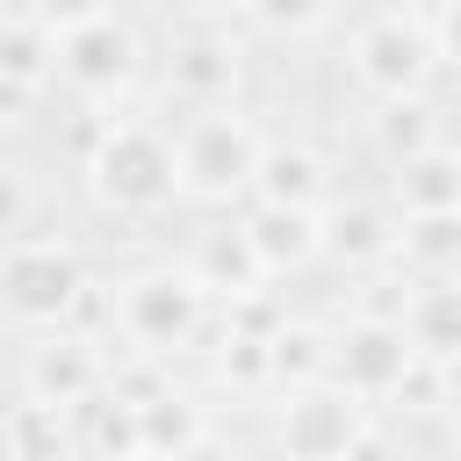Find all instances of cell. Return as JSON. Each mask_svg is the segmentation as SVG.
<instances>
[{
    "instance_id": "cell-1",
    "label": "cell",
    "mask_w": 461,
    "mask_h": 461,
    "mask_svg": "<svg viewBox=\"0 0 461 461\" xmlns=\"http://www.w3.org/2000/svg\"><path fill=\"white\" fill-rule=\"evenodd\" d=\"M86 194L101 216H122V223H151L180 202L173 187V144L158 122L144 115H94V151H86Z\"/></svg>"
},
{
    "instance_id": "cell-2",
    "label": "cell",
    "mask_w": 461,
    "mask_h": 461,
    "mask_svg": "<svg viewBox=\"0 0 461 461\" xmlns=\"http://www.w3.org/2000/svg\"><path fill=\"white\" fill-rule=\"evenodd\" d=\"M43 29H50V79H65L94 108H115L151 58L144 29L115 7H65V14L43 7Z\"/></svg>"
},
{
    "instance_id": "cell-3",
    "label": "cell",
    "mask_w": 461,
    "mask_h": 461,
    "mask_svg": "<svg viewBox=\"0 0 461 461\" xmlns=\"http://www.w3.org/2000/svg\"><path fill=\"white\" fill-rule=\"evenodd\" d=\"M101 310H108L115 339H122L137 360H151V367H166L173 353H187V346L202 339V324H209V303L194 295V281H187L173 259L130 267V274L101 295Z\"/></svg>"
},
{
    "instance_id": "cell-4",
    "label": "cell",
    "mask_w": 461,
    "mask_h": 461,
    "mask_svg": "<svg viewBox=\"0 0 461 461\" xmlns=\"http://www.w3.org/2000/svg\"><path fill=\"white\" fill-rule=\"evenodd\" d=\"M166 144H173L180 202H238V194H252V166H259L267 137L245 108H202V115H180V130Z\"/></svg>"
},
{
    "instance_id": "cell-5",
    "label": "cell",
    "mask_w": 461,
    "mask_h": 461,
    "mask_svg": "<svg viewBox=\"0 0 461 461\" xmlns=\"http://www.w3.org/2000/svg\"><path fill=\"white\" fill-rule=\"evenodd\" d=\"M86 259L72 238H14L0 245V317L14 324H65L86 303Z\"/></svg>"
},
{
    "instance_id": "cell-6",
    "label": "cell",
    "mask_w": 461,
    "mask_h": 461,
    "mask_svg": "<svg viewBox=\"0 0 461 461\" xmlns=\"http://www.w3.org/2000/svg\"><path fill=\"white\" fill-rule=\"evenodd\" d=\"M245 14H187L173 50H166V94L187 101V115L202 108H230L238 79H245V43H238Z\"/></svg>"
},
{
    "instance_id": "cell-7",
    "label": "cell",
    "mask_w": 461,
    "mask_h": 461,
    "mask_svg": "<svg viewBox=\"0 0 461 461\" xmlns=\"http://www.w3.org/2000/svg\"><path fill=\"white\" fill-rule=\"evenodd\" d=\"M346 65H353V79H360L375 101L425 94V79H432V50H425V22H418V7L360 14L353 36H346Z\"/></svg>"
},
{
    "instance_id": "cell-8",
    "label": "cell",
    "mask_w": 461,
    "mask_h": 461,
    "mask_svg": "<svg viewBox=\"0 0 461 461\" xmlns=\"http://www.w3.org/2000/svg\"><path fill=\"white\" fill-rule=\"evenodd\" d=\"M360 432H367V403H353L331 382L281 389V403H274V447H281V461H346L360 447Z\"/></svg>"
},
{
    "instance_id": "cell-9",
    "label": "cell",
    "mask_w": 461,
    "mask_h": 461,
    "mask_svg": "<svg viewBox=\"0 0 461 461\" xmlns=\"http://www.w3.org/2000/svg\"><path fill=\"white\" fill-rule=\"evenodd\" d=\"M411 360H418V353L403 346V331H396L389 317L360 310L346 331H331V353H324V382H331V389H346L353 403H389Z\"/></svg>"
},
{
    "instance_id": "cell-10",
    "label": "cell",
    "mask_w": 461,
    "mask_h": 461,
    "mask_svg": "<svg viewBox=\"0 0 461 461\" xmlns=\"http://www.w3.org/2000/svg\"><path fill=\"white\" fill-rule=\"evenodd\" d=\"M108 382V360L94 339H72V331H50L22 353V396L29 403H50V411H79L94 389Z\"/></svg>"
},
{
    "instance_id": "cell-11",
    "label": "cell",
    "mask_w": 461,
    "mask_h": 461,
    "mask_svg": "<svg viewBox=\"0 0 461 461\" xmlns=\"http://www.w3.org/2000/svg\"><path fill=\"white\" fill-rule=\"evenodd\" d=\"M180 274L194 281L202 303H230V310H238V303L267 295V274H259V259H252V245H245L238 223H209V230H194Z\"/></svg>"
},
{
    "instance_id": "cell-12",
    "label": "cell",
    "mask_w": 461,
    "mask_h": 461,
    "mask_svg": "<svg viewBox=\"0 0 461 461\" xmlns=\"http://www.w3.org/2000/svg\"><path fill=\"white\" fill-rule=\"evenodd\" d=\"M389 324L403 331V346L418 360L454 367V346H461V288L454 281H418V288H403V303L389 310Z\"/></svg>"
},
{
    "instance_id": "cell-13",
    "label": "cell",
    "mask_w": 461,
    "mask_h": 461,
    "mask_svg": "<svg viewBox=\"0 0 461 461\" xmlns=\"http://www.w3.org/2000/svg\"><path fill=\"white\" fill-rule=\"evenodd\" d=\"M389 245H396V216L382 202L353 194V202H324L317 209V252H331L346 267H382Z\"/></svg>"
},
{
    "instance_id": "cell-14",
    "label": "cell",
    "mask_w": 461,
    "mask_h": 461,
    "mask_svg": "<svg viewBox=\"0 0 461 461\" xmlns=\"http://www.w3.org/2000/svg\"><path fill=\"white\" fill-rule=\"evenodd\" d=\"M252 194L274 202V209H324V202H331V166H324L303 137H295V144H259Z\"/></svg>"
},
{
    "instance_id": "cell-15",
    "label": "cell",
    "mask_w": 461,
    "mask_h": 461,
    "mask_svg": "<svg viewBox=\"0 0 461 461\" xmlns=\"http://www.w3.org/2000/svg\"><path fill=\"white\" fill-rule=\"evenodd\" d=\"M396 223H411V216H461V158L439 144V151H425V158H403V166H389V202H382Z\"/></svg>"
},
{
    "instance_id": "cell-16",
    "label": "cell",
    "mask_w": 461,
    "mask_h": 461,
    "mask_svg": "<svg viewBox=\"0 0 461 461\" xmlns=\"http://www.w3.org/2000/svg\"><path fill=\"white\" fill-rule=\"evenodd\" d=\"M238 230H245V245H252V259H259L267 281H274V274H295V267L317 259V209H274V202H252V216H238Z\"/></svg>"
},
{
    "instance_id": "cell-17",
    "label": "cell",
    "mask_w": 461,
    "mask_h": 461,
    "mask_svg": "<svg viewBox=\"0 0 461 461\" xmlns=\"http://www.w3.org/2000/svg\"><path fill=\"white\" fill-rule=\"evenodd\" d=\"M367 130H375V151L389 166H403V158H425L447 144V108L432 94H403V101H382Z\"/></svg>"
},
{
    "instance_id": "cell-18",
    "label": "cell",
    "mask_w": 461,
    "mask_h": 461,
    "mask_svg": "<svg viewBox=\"0 0 461 461\" xmlns=\"http://www.w3.org/2000/svg\"><path fill=\"white\" fill-rule=\"evenodd\" d=\"M130 418H137V461H180V454L209 432L202 403L180 396V389H158V396L130 403Z\"/></svg>"
},
{
    "instance_id": "cell-19",
    "label": "cell",
    "mask_w": 461,
    "mask_h": 461,
    "mask_svg": "<svg viewBox=\"0 0 461 461\" xmlns=\"http://www.w3.org/2000/svg\"><path fill=\"white\" fill-rule=\"evenodd\" d=\"M72 411H50V403H7L0 411V461H72Z\"/></svg>"
},
{
    "instance_id": "cell-20",
    "label": "cell",
    "mask_w": 461,
    "mask_h": 461,
    "mask_svg": "<svg viewBox=\"0 0 461 461\" xmlns=\"http://www.w3.org/2000/svg\"><path fill=\"white\" fill-rule=\"evenodd\" d=\"M389 259H396L411 281H454V259H461V216H411V223H396Z\"/></svg>"
},
{
    "instance_id": "cell-21",
    "label": "cell",
    "mask_w": 461,
    "mask_h": 461,
    "mask_svg": "<svg viewBox=\"0 0 461 461\" xmlns=\"http://www.w3.org/2000/svg\"><path fill=\"white\" fill-rule=\"evenodd\" d=\"M0 79L43 94L50 86V29H43V7H7L0 14Z\"/></svg>"
},
{
    "instance_id": "cell-22",
    "label": "cell",
    "mask_w": 461,
    "mask_h": 461,
    "mask_svg": "<svg viewBox=\"0 0 461 461\" xmlns=\"http://www.w3.org/2000/svg\"><path fill=\"white\" fill-rule=\"evenodd\" d=\"M324 353H331V331L317 324H274L267 339V382L274 389H303V382H324Z\"/></svg>"
},
{
    "instance_id": "cell-23",
    "label": "cell",
    "mask_w": 461,
    "mask_h": 461,
    "mask_svg": "<svg viewBox=\"0 0 461 461\" xmlns=\"http://www.w3.org/2000/svg\"><path fill=\"white\" fill-rule=\"evenodd\" d=\"M79 411H86V439H79V454H86V461H137V418H130V403H122V396L94 389Z\"/></svg>"
},
{
    "instance_id": "cell-24",
    "label": "cell",
    "mask_w": 461,
    "mask_h": 461,
    "mask_svg": "<svg viewBox=\"0 0 461 461\" xmlns=\"http://www.w3.org/2000/svg\"><path fill=\"white\" fill-rule=\"evenodd\" d=\"M447 375H454V367H439V360H411L389 403H396V411H418V418H425V411H447Z\"/></svg>"
},
{
    "instance_id": "cell-25",
    "label": "cell",
    "mask_w": 461,
    "mask_h": 461,
    "mask_svg": "<svg viewBox=\"0 0 461 461\" xmlns=\"http://www.w3.org/2000/svg\"><path fill=\"white\" fill-rule=\"evenodd\" d=\"M14 238H29V180H22V166L0 158V245H14Z\"/></svg>"
},
{
    "instance_id": "cell-26",
    "label": "cell",
    "mask_w": 461,
    "mask_h": 461,
    "mask_svg": "<svg viewBox=\"0 0 461 461\" xmlns=\"http://www.w3.org/2000/svg\"><path fill=\"white\" fill-rule=\"evenodd\" d=\"M180 461H238V447H230V439H223V432L209 425V432H202V439H194V447H187Z\"/></svg>"
},
{
    "instance_id": "cell-27",
    "label": "cell",
    "mask_w": 461,
    "mask_h": 461,
    "mask_svg": "<svg viewBox=\"0 0 461 461\" xmlns=\"http://www.w3.org/2000/svg\"><path fill=\"white\" fill-rule=\"evenodd\" d=\"M29 108H36V94H29V86H14V79H0V122H22Z\"/></svg>"
},
{
    "instance_id": "cell-28",
    "label": "cell",
    "mask_w": 461,
    "mask_h": 461,
    "mask_svg": "<svg viewBox=\"0 0 461 461\" xmlns=\"http://www.w3.org/2000/svg\"><path fill=\"white\" fill-rule=\"evenodd\" d=\"M346 461H403V454L389 447V432H375V425H367V432H360V447H353Z\"/></svg>"
}]
</instances>
